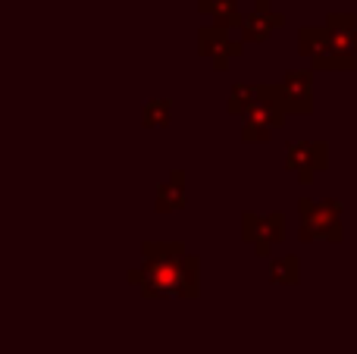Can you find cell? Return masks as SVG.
<instances>
[{"instance_id": "obj_1", "label": "cell", "mask_w": 357, "mask_h": 354, "mask_svg": "<svg viewBox=\"0 0 357 354\" xmlns=\"http://www.w3.org/2000/svg\"><path fill=\"white\" fill-rule=\"evenodd\" d=\"M144 270L132 273L129 279L142 286L148 298H173L195 301L201 295V261L185 254L182 245L144 242Z\"/></svg>"}, {"instance_id": "obj_2", "label": "cell", "mask_w": 357, "mask_h": 354, "mask_svg": "<svg viewBox=\"0 0 357 354\" xmlns=\"http://www.w3.org/2000/svg\"><path fill=\"white\" fill-rule=\"evenodd\" d=\"M298 238L301 242H342V201H298Z\"/></svg>"}, {"instance_id": "obj_3", "label": "cell", "mask_w": 357, "mask_h": 354, "mask_svg": "<svg viewBox=\"0 0 357 354\" xmlns=\"http://www.w3.org/2000/svg\"><path fill=\"white\" fill-rule=\"evenodd\" d=\"M285 110H282V98H279L276 85H260V98L254 100V107L245 113V129H241V141L245 144H257V141H270L273 132L282 125Z\"/></svg>"}, {"instance_id": "obj_4", "label": "cell", "mask_w": 357, "mask_h": 354, "mask_svg": "<svg viewBox=\"0 0 357 354\" xmlns=\"http://www.w3.org/2000/svg\"><path fill=\"white\" fill-rule=\"evenodd\" d=\"M298 50H301V56H307L310 66L320 69V72H351L357 66V60L342 56L339 50L329 44L323 25H304V29L298 31Z\"/></svg>"}, {"instance_id": "obj_5", "label": "cell", "mask_w": 357, "mask_h": 354, "mask_svg": "<svg viewBox=\"0 0 357 354\" xmlns=\"http://www.w3.org/2000/svg\"><path fill=\"white\" fill-rule=\"evenodd\" d=\"M285 238V217L279 210L273 213H241V242L251 245L257 257H270V251Z\"/></svg>"}, {"instance_id": "obj_6", "label": "cell", "mask_w": 357, "mask_h": 354, "mask_svg": "<svg viewBox=\"0 0 357 354\" xmlns=\"http://www.w3.org/2000/svg\"><path fill=\"white\" fill-rule=\"evenodd\" d=\"M329 167V144L326 141H289L285 144V169L295 173L301 185H310L317 173Z\"/></svg>"}, {"instance_id": "obj_7", "label": "cell", "mask_w": 357, "mask_h": 354, "mask_svg": "<svg viewBox=\"0 0 357 354\" xmlns=\"http://www.w3.org/2000/svg\"><path fill=\"white\" fill-rule=\"evenodd\" d=\"M282 98L285 116H307L314 113V72L310 69H291L282 82H276Z\"/></svg>"}, {"instance_id": "obj_8", "label": "cell", "mask_w": 357, "mask_h": 354, "mask_svg": "<svg viewBox=\"0 0 357 354\" xmlns=\"http://www.w3.org/2000/svg\"><path fill=\"white\" fill-rule=\"evenodd\" d=\"M282 22H285V16L273 10L270 0H257V3H254V13L241 16V22H238L241 41H245V44H264V41H270L273 31H276Z\"/></svg>"}, {"instance_id": "obj_9", "label": "cell", "mask_w": 357, "mask_h": 354, "mask_svg": "<svg viewBox=\"0 0 357 354\" xmlns=\"http://www.w3.org/2000/svg\"><path fill=\"white\" fill-rule=\"evenodd\" d=\"M326 38L342 56L357 60V16L354 13H329L326 16Z\"/></svg>"}, {"instance_id": "obj_10", "label": "cell", "mask_w": 357, "mask_h": 354, "mask_svg": "<svg viewBox=\"0 0 357 354\" xmlns=\"http://www.w3.org/2000/svg\"><path fill=\"white\" fill-rule=\"evenodd\" d=\"M197 10H201L204 16L213 19V25H220L222 31L238 29V22H241L238 0H201V3H197Z\"/></svg>"}, {"instance_id": "obj_11", "label": "cell", "mask_w": 357, "mask_h": 354, "mask_svg": "<svg viewBox=\"0 0 357 354\" xmlns=\"http://www.w3.org/2000/svg\"><path fill=\"white\" fill-rule=\"evenodd\" d=\"M185 207V176L176 173L157 188V210L163 213H173V210H182Z\"/></svg>"}, {"instance_id": "obj_12", "label": "cell", "mask_w": 357, "mask_h": 354, "mask_svg": "<svg viewBox=\"0 0 357 354\" xmlns=\"http://www.w3.org/2000/svg\"><path fill=\"white\" fill-rule=\"evenodd\" d=\"M270 282H276V286H298L301 282V261L295 254L276 257L270 263Z\"/></svg>"}, {"instance_id": "obj_13", "label": "cell", "mask_w": 357, "mask_h": 354, "mask_svg": "<svg viewBox=\"0 0 357 354\" xmlns=\"http://www.w3.org/2000/svg\"><path fill=\"white\" fill-rule=\"evenodd\" d=\"M257 98H260V85H245V82H238V85H232V94H229L226 110L232 113V116H245Z\"/></svg>"}, {"instance_id": "obj_14", "label": "cell", "mask_w": 357, "mask_h": 354, "mask_svg": "<svg viewBox=\"0 0 357 354\" xmlns=\"http://www.w3.org/2000/svg\"><path fill=\"white\" fill-rule=\"evenodd\" d=\"M229 38V31H222L220 25H213V29H201V35H197V50H201L204 56H210V60H213L216 56V50L222 47V41H226Z\"/></svg>"}, {"instance_id": "obj_15", "label": "cell", "mask_w": 357, "mask_h": 354, "mask_svg": "<svg viewBox=\"0 0 357 354\" xmlns=\"http://www.w3.org/2000/svg\"><path fill=\"white\" fill-rule=\"evenodd\" d=\"M241 54H245V41H232V38H226V41H222V47L216 50V56H213V66L220 69V72H226L229 63L238 60Z\"/></svg>"}, {"instance_id": "obj_16", "label": "cell", "mask_w": 357, "mask_h": 354, "mask_svg": "<svg viewBox=\"0 0 357 354\" xmlns=\"http://www.w3.org/2000/svg\"><path fill=\"white\" fill-rule=\"evenodd\" d=\"M167 123H169V100H148L144 125H167Z\"/></svg>"}]
</instances>
